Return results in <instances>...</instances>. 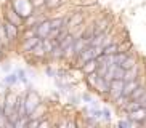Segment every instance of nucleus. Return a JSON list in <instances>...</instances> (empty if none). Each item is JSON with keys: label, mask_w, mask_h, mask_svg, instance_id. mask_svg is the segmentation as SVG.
<instances>
[{"label": "nucleus", "mask_w": 146, "mask_h": 128, "mask_svg": "<svg viewBox=\"0 0 146 128\" xmlns=\"http://www.w3.org/2000/svg\"><path fill=\"white\" fill-rule=\"evenodd\" d=\"M10 5L15 8V11L21 18H29L31 15H34V5L31 0H10Z\"/></svg>", "instance_id": "f257e3e1"}, {"label": "nucleus", "mask_w": 146, "mask_h": 128, "mask_svg": "<svg viewBox=\"0 0 146 128\" xmlns=\"http://www.w3.org/2000/svg\"><path fill=\"white\" fill-rule=\"evenodd\" d=\"M24 99H26V112H27V115L42 102V98L39 96V93H37L35 90H29V91L26 93V98Z\"/></svg>", "instance_id": "f03ea898"}, {"label": "nucleus", "mask_w": 146, "mask_h": 128, "mask_svg": "<svg viewBox=\"0 0 146 128\" xmlns=\"http://www.w3.org/2000/svg\"><path fill=\"white\" fill-rule=\"evenodd\" d=\"M124 85H125L124 79H112V80L109 82V99H111V101H114L116 98H119L120 94H122Z\"/></svg>", "instance_id": "7ed1b4c3"}, {"label": "nucleus", "mask_w": 146, "mask_h": 128, "mask_svg": "<svg viewBox=\"0 0 146 128\" xmlns=\"http://www.w3.org/2000/svg\"><path fill=\"white\" fill-rule=\"evenodd\" d=\"M3 18L7 19V21H10V22H13V24H16L18 27H23V24H24V18L19 16V15L15 11V8H13V7H11L10 3H8V7L3 10Z\"/></svg>", "instance_id": "20e7f679"}, {"label": "nucleus", "mask_w": 146, "mask_h": 128, "mask_svg": "<svg viewBox=\"0 0 146 128\" xmlns=\"http://www.w3.org/2000/svg\"><path fill=\"white\" fill-rule=\"evenodd\" d=\"M16 99H18V94H15L13 91H7V99H5V107H3V114H5L7 119H8L10 115L15 112Z\"/></svg>", "instance_id": "39448f33"}, {"label": "nucleus", "mask_w": 146, "mask_h": 128, "mask_svg": "<svg viewBox=\"0 0 146 128\" xmlns=\"http://www.w3.org/2000/svg\"><path fill=\"white\" fill-rule=\"evenodd\" d=\"M84 19H85V13L82 11H76L69 15V21H68V27L72 32L74 29H77L80 26H84Z\"/></svg>", "instance_id": "423d86ee"}, {"label": "nucleus", "mask_w": 146, "mask_h": 128, "mask_svg": "<svg viewBox=\"0 0 146 128\" xmlns=\"http://www.w3.org/2000/svg\"><path fill=\"white\" fill-rule=\"evenodd\" d=\"M3 26H5V30H7V35H8L10 43L16 42L18 37H19V27H18L16 24H13V22L7 21L5 18H3Z\"/></svg>", "instance_id": "0eeeda50"}, {"label": "nucleus", "mask_w": 146, "mask_h": 128, "mask_svg": "<svg viewBox=\"0 0 146 128\" xmlns=\"http://www.w3.org/2000/svg\"><path fill=\"white\" fill-rule=\"evenodd\" d=\"M52 32V24H50V19H43V21L37 22L35 24V34L39 35L40 38H47Z\"/></svg>", "instance_id": "6e6552de"}, {"label": "nucleus", "mask_w": 146, "mask_h": 128, "mask_svg": "<svg viewBox=\"0 0 146 128\" xmlns=\"http://www.w3.org/2000/svg\"><path fill=\"white\" fill-rule=\"evenodd\" d=\"M109 29H111V19L109 18H101V19H98L93 24V34L95 35L101 34V32H106Z\"/></svg>", "instance_id": "1a4fd4ad"}, {"label": "nucleus", "mask_w": 146, "mask_h": 128, "mask_svg": "<svg viewBox=\"0 0 146 128\" xmlns=\"http://www.w3.org/2000/svg\"><path fill=\"white\" fill-rule=\"evenodd\" d=\"M125 117L130 120H137V122H145V125H146V107H140L137 111L127 112Z\"/></svg>", "instance_id": "9d476101"}, {"label": "nucleus", "mask_w": 146, "mask_h": 128, "mask_svg": "<svg viewBox=\"0 0 146 128\" xmlns=\"http://www.w3.org/2000/svg\"><path fill=\"white\" fill-rule=\"evenodd\" d=\"M40 40H42V38H40L39 35H32V37L24 38V40H23V45H21V50L24 51V53H29V51L32 50V48H34Z\"/></svg>", "instance_id": "9b49d317"}, {"label": "nucleus", "mask_w": 146, "mask_h": 128, "mask_svg": "<svg viewBox=\"0 0 146 128\" xmlns=\"http://www.w3.org/2000/svg\"><path fill=\"white\" fill-rule=\"evenodd\" d=\"M140 85H141V79H135V80L125 82L124 90H122V94H125V96H130V94H132Z\"/></svg>", "instance_id": "f8f14e48"}, {"label": "nucleus", "mask_w": 146, "mask_h": 128, "mask_svg": "<svg viewBox=\"0 0 146 128\" xmlns=\"http://www.w3.org/2000/svg\"><path fill=\"white\" fill-rule=\"evenodd\" d=\"M95 90H96L101 96H103V94H106V93H109V82H108L104 77L98 75V79H96V85H95Z\"/></svg>", "instance_id": "ddd939ff"}, {"label": "nucleus", "mask_w": 146, "mask_h": 128, "mask_svg": "<svg viewBox=\"0 0 146 128\" xmlns=\"http://www.w3.org/2000/svg\"><path fill=\"white\" fill-rule=\"evenodd\" d=\"M29 55H31V56H34V58H37V59H45V58H47L48 55H47V51H45V48H43L42 40H40V42L29 51Z\"/></svg>", "instance_id": "4468645a"}, {"label": "nucleus", "mask_w": 146, "mask_h": 128, "mask_svg": "<svg viewBox=\"0 0 146 128\" xmlns=\"http://www.w3.org/2000/svg\"><path fill=\"white\" fill-rule=\"evenodd\" d=\"M96 67H98V61H96V58H93V59L87 61V63L80 67V71H82V74H84V75H87V74L96 72Z\"/></svg>", "instance_id": "2eb2a0df"}, {"label": "nucleus", "mask_w": 146, "mask_h": 128, "mask_svg": "<svg viewBox=\"0 0 146 128\" xmlns=\"http://www.w3.org/2000/svg\"><path fill=\"white\" fill-rule=\"evenodd\" d=\"M135 79H140V67L137 66H133L130 69H125V74H124V80L129 82V80H135Z\"/></svg>", "instance_id": "dca6fc26"}, {"label": "nucleus", "mask_w": 146, "mask_h": 128, "mask_svg": "<svg viewBox=\"0 0 146 128\" xmlns=\"http://www.w3.org/2000/svg\"><path fill=\"white\" fill-rule=\"evenodd\" d=\"M45 112H47V106H45L43 102H40L39 106L35 107V109L31 112L27 117H29V119H42L43 115H45Z\"/></svg>", "instance_id": "f3484780"}, {"label": "nucleus", "mask_w": 146, "mask_h": 128, "mask_svg": "<svg viewBox=\"0 0 146 128\" xmlns=\"http://www.w3.org/2000/svg\"><path fill=\"white\" fill-rule=\"evenodd\" d=\"M18 82H19V79H18V74L16 72H8L7 75L3 77V80H2V83L7 86H13L16 85Z\"/></svg>", "instance_id": "a211bd4d"}, {"label": "nucleus", "mask_w": 146, "mask_h": 128, "mask_svg": "<svg viewBox=\"0 0 146 128\" xmlns=\"http://www.w3.org/2000/svg\"><path fill=\"white\" fill-rule=\"evenodd\" d=\"M0 47L2 48L10 47V40H8V35H7V30H5L3 21H0Z\"/></svg>", "instance_id": "6ab92c4d"}, {"label": "nucleus", "mask_w": 146, "mask_h": 128, "mask_svg": "<svg viewBox=\"0 0 146 128\" xmlns=\"http://www.w3.org/2000/svg\"><path fill=\"white\" fill-rule=\"evenodd\" d=\"M48 58H52V59H63V58H64V48H61L60 45H56V47L48 53Z\"/></svg>", "instance_id": "aec40b11"}, {"label": "nucleus", "mask_w": 146, "mask_h": 128, "mask_svg": "<svg viewBox=\"0 0 146 128\" xmlns=\"http://www.w3.org/2000/svg\"><path fill=\"white\" fill-rule=\"evenodd\" d=\"M84 79H85V83H87V86H88V90H95L96 79H98V74H96V72L87 74V75H84Z\"/></svg>", "instance_id": "412c9836"}, {"label": "nucleus", "mask_w": 146, "mask_h": 128, "mask_svg": "<svg viewBox=\"0 0 146 128\" xmlns=\"http://www.w3.org/2000/svg\"><path fill=\"white\" fill-rule=\"evenodd\" d=\"M138 64V59H137V56H133V55H130L127 59L124 61V63L120 64V67H124V69H130V67H133V66H137Z\"/></svg>", "instance_id": "4be33fe9"}, {"label": "nucleus", "mask_w": 146, "mask_h": 128, "mask_svg": "<svg viewBox=\"0 0 146 128\" xmlns=\"http://www.w3.org/2000/svg\"><path fill=\"white\" fill-rule=\"evenodd\" d=\"M104 55H116V53H119V43L116 42H111L109 45H106L104 47Z\"/></svg>", "instance_id": "5701e85b"}, {"label": "nucleus", "mask_w": 146, "mask_h": 128, "mask_svg": "<svg viewBox=\"0 0 146 128\" xmlns=\"http://www.w3.org/2000/svg\"><path fill=\"white\" fill-rule=\"evenodd\" d=\"M129 101H130V96H125V94H120L119 98H116V99H114L112 102H114V104H116V106L119 107V109H122V107H124V106H125V104H127Z\"/></svg>", "instance_id": "b1692460"}, {"label": "nucleus", "mask_w": 146, "mask_h": 128, "mask_svg": "<svg viewBox=\"0 0 146 128\" xmlns=\"http://www.w3.org/2000/svg\"><path fill=\"white\" fill-rule=\"evenodd\" d=\"M63 3H64V0H45V7H47L48 10L60 8Z\"/></svg>", "instance_id": "393cba45"}, {"label": "nucleus", "mask_w": 146, "mask_h": 128, "mask_svg": "<svg viewBox=\"0 0 146 128\" xmlns=\"http://www.w3.org/2000/svg\"><path fill=\"white\" fill-rule=\"evenodd\" d=\"M145 91H146V86L141 83V85H140L137 90H135V91H133L132 94H130V99H138V98H140V96H141L143 93H145Z\"/></svg>", "instance_id": "a878e982"}, {"label": "nucleus", "mask_w": 146, "mask_h": 128, "mask_svg": "<svg viewBox=\"0 0 146 128\" xmlns=\"http://www.w3.org/2000/svg\"><path fill=\"white\" fill-rule=\"evenodd\" d=\"M16 74H18V79H19V82H21V83L29 85V79H27L26 72H24V69H16Z\"/></svg>", "instance_id": "bb28decb"}, {"label": "nucleus", "mask_w": 146, "mask_h": 128, "mask_svg": "<svg viewBox=\"0 0 146 128\" xmlns=\"http://www.w3.org/2000/svg\"><path fill=\"white\" fill-rule=\"evenodd\" d=\"M27 120H29V117H19V119L15 122V128H26Z\"/></svg>", "instance_id": "cd10ccee"}, {"label": "nucleus", "mask_w": 146, "mask_h": 128, "mask_svg": "<svg viewBox=\"0 0 146 128\" xmlns=\"http://www.w3.org/2000/svg\"><path fill=\"white\" fill-rule=\"evenodd\" d=\"M101 119H103L104 122H111V119H112V112H111V109L104 107V109H103V117H101Z\"/></svg>", "instance_id": "c85d7f7f"}, {"label": "nucleus", "mask_w": 146, "mask_h": 128, "mask_svg": "<svg viewBox=\"0 0 146 128\" xmlns=\"http://www.w3.org/2000/svg\"><path fill=\"white\" fill-rule=\"evenodd\" d=\"M39 123H40V119H29L26 128H39Z\"/></svg>", "instance_id": "c756f323"}, {"label": "nucleus", "mask_w": 146, "mask_h": 128, "mask_svg": "<svg viewBox=\"0 0 146 128\" xmlns=\"http://www.w3.org/2000/svg\"><path fill=\"white\" fill-rule=\"evenodd\" d=\"M130 50H132V43L129 40L124 43H119V51H130Z\"/></svg>", "instance_id": "7c9ffc66"}, {"label": "nucleus", "mask_w": 146, "mask_h": 128, "mask_svg": "<svg viewBox=\"0 0 146 128\" xmlns=\"http://www.w3.org/2000/svg\"><path fill=\"white\" fill-rule=\"evenodd\" d=\"M82 99H80V96H69V102H71V106H77L79 102H80Z\"/></svg>", "instance_id": "2f4dec72"}, {"label": "nucleus", "mask_w": 146, "mask_h": 128, "mask_svg": "<svg viewBox=\"0 0 146 128\" xmlns=\"http://www.w3.org/2000/svg\"><path fill=\"white\" fill-rule=\"evenodd\" d=\"M56 72H58V71L52 69L50 66H47V67H45V74H47L48 77H53V79H55V77H56Z\"/></svg>", "instance_id": "473e14b6"}, {"label": "nucleus", "mask_w": 146, "mask_h": 128, "mask_svg": "<svg viewBox=\"0 0 146 128\" xmlns=\"http://www.w3.org/2000/svg\"><path fill=\"white\" fill-rule=\"evenodd\" d=\"M80 99H82L84 102H87V104H88V102H90L93 98H92V94H90V93H82V94H80Z\"/></svg>", "instance_id": "72a5a7b5"}, {"label": "nucleus", "mask_w": 146, "mask_h": 128, "mask_svg": "<svg viewBox=\"0 0 146 128\" xmlns=\"http://www.w3.org/2000/svg\"><path fill=\"white\" fill-rule=\"evenodd\" d=\"M119 125L120 128H127V127H130V119H127V117H125L124 120H119Z\"/></svg>", "instance_id": "f704fd0d"}, {"label": "nucleus", "mask_w": 146, "mask_h": 128, "mask_svg": "<svg viewBox=\"0 0 146 128\" xmlns=\"http://www.w3.org/2000/svg\"><path fill=\"white\" fill-rule=\"evenodd\" d=\"M34 8H40V7H45V0H31Z\"/></svg>", "instance_id": "c9c22d12"}, {"label": "nucleus", "mask_w": 146, "mask_h": 128, "mask_svg": "<svg viewBox=\"0 0 146 128\" xmlns=\"http://www.w3.org/2000/svg\"><path fill=\"white\" fill-rule=\"evenodd\" d=\"M5 99H7V91L5 93H0V109L3 111V107H5Z\"/></svg>", "instance_id": "e433bc0d"}, {"label": "nucleus", "mask_w": 146, "mask_h": 128, "mask_svg": "<svg viewBox=\"0 0 146 128\" xmlns=\"http://www.w3.org/2000/svg\"><path fill=\"white\" fill-rule=\"evenodd\" d=\"M138 101H140V104H141V107H146V91L141 94V96H140V98H138Z\"/></svg>", "instance_id": "4c0bfd02"}, {"label": "nucleus", "mask_w": 146, "mask_h": 128, "mask_svg": "<svg viewBox=\"0 0 146 128\" xmlns=\"http://www.w3.org/2000/svg\"><path fill=\"white\" fill-rule=\"evenodd\" d=\"M48 127H50V122H48V120H42V119H40L39 128H48Z\"/></svg>", "instance_id": "58836bf2"}, {"label": "nucleus", "mask_w": 146, "mask_h": 128, "mask_svg": "<svg viewBox=\"0 0 146 128\" xmlns=\"http://www.w3.org/2000/svg\"><path fill=\"white\" fill-rule=\"evenodd\" d=\"M68 127H69V128H76V127H77V122H76V120H69V122H68Z\"/></svg>", "instance_id": "ea45409f"}, {"label": "nucleus", "mask_w": 146, "mask_h": 128, "mask_svg": "<svg viewBox=\"0 0 146 128\" xmlns=\"http://www.w3.org/2000/svg\"><path fill=\"white\" fill-rule=\"evenodd\" d=\"M2 71H5V72H10V71H11V66H10V64H3V66H2Z\"/></svg>", "instance_id": "a19ab883"}, {"label": "nucleus", "mask_w": 146, "mask_h": 128, "mask_svg": "<svg viewBox=\"0 0 146 128\" xmlns=\"http://www.w3.org/2000/svg\"><path fill=\"white\" fill-rule=\"evenodd\" d=\"M0 50H2V47H0ZM0 56H2V51H0Z\"/></svg>", "instance_id": "79ce46f5"}]
</instances>
